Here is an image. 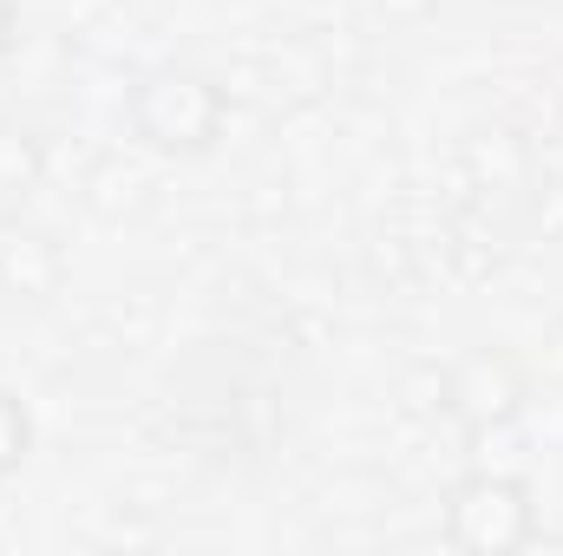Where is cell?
<instances>
[{
  "label": "cell",
  "instance_id": "cell-2",
  "mask_svg": "<svg viewBox=\"0 0 563 556\" xmlns=\"http://www.w3.org/2000/svg\"><path fill=\"white\" fill-rule=\"evenodd\" d=\"M439 537H445L459 556H518L531 537H538V504H531V485H525L518 471L472 465V471L445 491Z\"/></svg>",
  "mask_w": 563,
  "mask_h": 556
},
{
  "label": "cell",
  "instance_id": "cell-7",
  "mask_svg": "<svg viewBox=\"0 0 563 556\" xmlns=\"http://www.w3.org/2000/svg\"><path fill=\"white\" fill-rule=\"evenodd\" d=\"M20 40V0H0V53H13Z\"/></svg>",
  "mask_w": 563,
  "mask_h": 556
},
{
  "label": "cell",
  "instance_id": "cell-5",
  "mask_svg": "<svg viewBox=\"0 0 563 556\" xmlns=\"http://www.w3.org/2000/svg\"><path fill=\"white\" fill-rule=\"evenodd\" d=\"M46 177V144L33 125L0 119V203H26Z\"/></svg>",
  "mask_w": 563,
  "mask_h": 556
},
{
  "label": "cell",
  "instance_id": "cell-3",
  "mask_svg": "<svg viewBox=\"0 0 563 556\" xmlns=\"http://www.w3.org/2000/svg\"><path fill=\"white\" fill-rule=\"evenodd\" d=\"M531 400V374L511 347H472L439 374V413H452L465 432L511 425Z\"/></svg>",
  "mask_w": 563,
  "mask_h": 556
},
{
  "label": "cell",
  "instance_id": "cell-4",
  "mask_svg": "<svg viewBox=\"0 0 563 556\" xmlns=\"http://www.w3.org/2000/svg\"><path fill=\"white\" fill-rule=\"evenodd\" d=\"M59 288H66V256H59V243L46 230H7L0 236V294L7 301L40 308Z\"/></svg>",
  "mask_w": 563,
  "mask_h": 556
},
{
  "label": "cell",
  "instance_id": "cell-6",
  "mask_svg": "<svg viewBox=\"0 0 563 556\" xmlns=\"http://www.w3.org/2000/svg\"><path fill=\"white\" fill-rule=\"evenodd\" d=\"M26 452H33V413H26V400L13 387H0V478L20 471Z\"/></svg>",
  "mask_w": 563,
  "mask_h": 556
},
{
  "label": "cell",
  "instance_id": "cell-1",
  "mask_svg": "<svg viewBox=\"0 0 563 556\" xmlns=\"http://www.w3.org/2000/svg\"><path fill=\"white\" fill-rule=\"evenodd\" d=\"M125 125L157 157H210L230 125V92L197 66H151L125 92Z\"/></svg>",
  "mask_w": 563,
  "mask_h": 556
}]
</instances>
